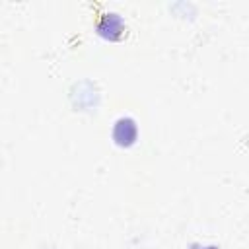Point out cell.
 I'll list each match as a JSON object with an SVG mask.
<instances>
[{"label": "cell", "instance_id": "cell-1", "mask_svg": "<svg viewBox=\"0 0 249 249\" xmlns=\"http://www.w3.org/2000/svg\"><path fill=\"white\" fill-rule=\"evenodd\" d=\"M136 134H138V128H136V123H134L132 119L124 117V119H119V121L115 123L113 140H115L119 146H130V144H134Z\"/></svg>", "mask_w": 249, "mask_h": 249}, {"label": "cell", "instance_id": "cell-2", "mask_svg": "<svg viewBox=\"0 0 249 249\" xmlns=\"http://www.w3.org/2000/svg\"><path fill=\"white\" fill-rule=\"evenodd\" d=\"M97 29H99V35H103V37L115 41V39H119V37L123 35L124 25H123V19H121L117 14H105V18H103L101 23L97 25Z\"/></svg>", "mask_w": 249, "mask_h": 249}, {"label": "cell", "instance_id": "cell-3", "mask_svg": "<svg viewBox=\"0 0 249 249\" xmlns=\"http://www.w3.org/2000/svg\"><path fill=\"white\" fill-rule=\"evenodd\" d=\"M206 249H218V247H206Z\"/></svg>", "mask_w": 249, "mask_h": 249}]
</instances>
